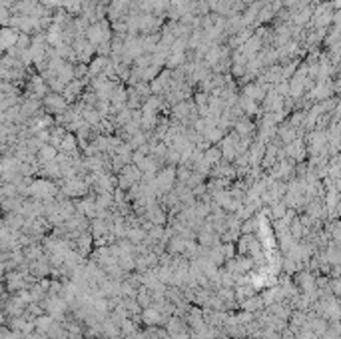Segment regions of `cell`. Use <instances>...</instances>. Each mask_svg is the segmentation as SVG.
I'll return each mask as SVG.
<instances>
[{
    "instance_id": "6da1fadb",
    "label": "cell",
    "mask_w": 341,
    "mask_h": 339,
    "mask_svg": "<svg viewBox=\"0 0 341 339\" xmlns=\"http://www.w3.org/2000/svg\"><path fill=\"white\" fill-rule=\"evenodd\" d=\"M28 194L32 196L34 200H52L58 194V188H56V183L52 180L40 178V180H34L28 186Z\"/></svg>"
},
{
    "instance_id": "7a4b0ae2",
    "label": "cell",
    "mask_w": 341,
    "mask_h": 339,
    "mask_svg": "<svg viewBox=\"0 0 341 339\" xmlns=\"http://www.w3.org/2000/svg\"><path fill=\"white\" fill-rule=\"evenodd\" d=\"M178 183V170H174V166H168L164 170L158 172L156 176V190L158 196H166L174 190V186Z\"/></svg>"
},
{
    "instance_id": "3957f363",
    "label": "cell",
    "mask_w": 341,
    "mask_h": 339,
    "mask_svg": "<svg viewBox=\"0 0 341 339\" xmlns=\"http://www.w3.org/2000/svg\"><path fill=\"white\" fill-rule=\"evenodd\" d=\"M42 104H44L46 114H52L54 118L56 116H62L64 112H68V108H70L68 100L62 96V94H58V92H50V94H46L44 100H42Z\"/></svg>"
},
{
    "instance_id": "277c9868",
    "label": "cell",
    "mask_w": 341,
    "mask_h": 339,
    "mask_svg": "<svg viewBox=\"0 0 341 339\" xmlns=\"http://www.w3.org/2000/svg\"><path fill=\"white\" fill-rule=\"evenodd\" d=\"M90 183L86 180H82L80 176L78 178H70V180H64V186H62V194L64 196H70V198H80V196H86L88 194V188Z\"/></svg>"
},
{
    "instance_id": "5b68a950",
    "label": "cell",
    "mask_w": 341,
    "mask_h": 339,
    "mask_svg": "<svg viewBox=\"0 0 341 339\" xmlns=\"http://www.w3.org/2000/svg\"><path fill=\"white\" fill-rule=\"evenodd\" d=\"M20 30L18 28H12V26H4L2 32H0V46H2L4 52L12 50L16 44H18V38H20Z\"/></svg>"
},
{
    "instance_id": "8992f818",
    "label": "cell",
    "mask_w": 341,
    "mask_h": 339,
    "mask_svg": "<svg viewBox=\"0 0 341 339\" xmlns=\"http://www.w3.org/2000/svg\"><path fill=\"white\" fill-rule=\"evenodd\" d=\"M142 321H144V325H148V327L160 325V323L164 321V312L160 310L158 305H150V307H146V310L142 312Z\"/></svg>"
},
{
    "instance_id": "52a82bcc",
    "label": "cell",
    "mask_w": 341,
    "mask_h": 339,
    "mask_svg": "<svg viewBox=\"0 0 341 339\" xmlns=\"http://www.w3.org/2000/svg\"><path fill=\"white\" fill-rule=\"evenodd\" d=\"M108 62H110V56H96V58L88 64V78L92 80V78H96V76L104 74Z\"/></svg>"
},
{
    "instance_id": "ba28073f",
    "label": "cell",
    "mask_w": 341,
    "mask_h": 339,
    "mask_svg": "<svg viewBox=\"0 0 341 339\" xmlns=\"http://www.w3.org/2000/svg\"><path fill=\"white\" fill-rule=\"evenodd\" d=\"M144 218H148L154 226H164V224H166V211L160 208V204L154 202V204L146 209V215H144Z\"/></svg>"
},
{
    "instance_id": "9c48e42d",
    "label": "cell",
    "mask_w": 341,
    "mask_h": 339,
    "mask_svg": "<svg viewBox=\"0 0 341 339\" xmlns=\"http://www.w3.org/2000/svg\"><path fill=\"white\" fill-rule=\"evenodd\" d=\"M58 154H60V150L58 148H54L52 144H44L40 150H38V162L42 164V166H46V164H52V162H56V158H58Z\"/></svg>"
},
{
    "instance_id": "30bf717a",
    "label": "cell",
    "mask_w": 341,
    "mask_h": 339,
    "mask_svg": "<svg viewBox=\"0 0 341 339\" xmlns=\"http://www.w3.org/2000/svg\"><path fill=\"white\" fill-rule=\"evenodd\" d=\"M234 130L239 134V136H254L256 134V124L250 120V118H239L234 122Z\"/></svg>"
},
{
    "instance_id": "8fae6325",
    "label": "cell",
    "mask_w": 341,
    "mask_h": 339,
    "mask_svg": "<svg viewBox=\"0 0 341 339\" xmlns=\"http://www.w3.org/2000/svg\"><path fill=\"white\" fill-rule=\"evenodd\" d=\"M185 243H188V239H185V237H182V235H172L170 241H168V252H170V256L184 254V252H185Z\"/></svg>"
},
{
    "instance_id": "7c38bea8",
    "label": "cell",
    "mask_w": 341,
    "mask_h": 339,
    "mask_svg": "<svg viewBox=\"0 0 341 339\" xmlns=\"http://www.w3.org/2000/svg\"><path fill=\"white\" fill-rule=\"evenodd\" d=\"M239 106H241V110H243V114L247 116V118H252V116H256V114H260V106H258V102L256 100H252V98H247V96H239V102H237Z\"/></svg>"
},
{
    "instance_id": "4fadbf2b",
    "label": "cell",
    "mask_w": 341,
    "mask_h": 339,
    "mask_svg": "<svg viewBox=\"0 0 341 339\" xmlns=\"http://www.w3.org/2000/svg\"><path fill=\"white\" fill-rule=\"evenodd\" d=\"M247 156H250V166L252 168H256V164H260L262 162V156H263V142H254L252 144V148H250V152H247Z\"/></svg>"
},
{
    "instance_id": "5bb4252c",
    "label": "cell",
    "mask_w": 341,
    "mask_h": 339,
    "mask_svg": "<svg viewBox=\"0 0 341 339\" xmlns=\"http://www.w3.org/2000/svg\"><path fill=\"white\" fill-rule=\"evenodd\" d=\"M166 333L170 337L172 335H178V333H185V323L180 317H168V321H166Z\"/></svg>"
},
{
    "instance_id": "9a60e30c",
    "label": "cell",
    "mask_w": 341,
    "mask_h": 339,
    "mask_svg": "<svg viewBox=\"0 0 341 339\" xmlns=\"http://www.w3.org/2000/svg\"><path fill=\"white\" fill-rule=\"evenodd\" d=\"M54 321H56V319H54L52 315H40V317H36V319H34V323H36V333L48 335V331L52 329Z\"/></svg>"
},
{
    "instance_id": "2e32d148",
    "label": "cell",
    "mask_w": 341,
    "mask_h": 339,
    "mask_svg": "<svg viewBox=\"0 0 341 339\" xmlns=\"http://www.w3.org/2000/svg\"><path fill=\"white\" fill-rule=\"evenodd\" d=\"M241 307H243V312H252V313H256V310H260V307L263 305V299H260V297H247V299H243L241 303H239Z\"/></svg>"
},
{
    "instance_id": "e0dca14e",
    "label": "cell",
    "mask_w": 341,
    "mask_h": 339,
    "mask_svg": "<svg viewBox=\"0 0 341 339\" xmlns=\"http://www.w3.org/2000/svg\"><path fill=\"white\" fill-rule=\"evenodd\" d=\"M96 204L100 209H110L116 206V200H114V194H98L96 196Z\"/></svg>"
},
{
    "instance_id": "ac0fdd59",
    "label": "cell",
    "mask_w": 341,
    "mask_h": 339,
    "mask_svg": "<svg viewBox=\"0 0 341 339\" xmlns=\"http://www.w3.org/2000/svg\"><path fill=\"white\" fill-rule=\"evenodd\" d=\"M24 258H26L28 261H30V260H32V261L44 260V256H42V250H40V245H32V243H30L28 248L24 250Z\"/></svg>"
},
{
    "instance_id": "d6986e66",
    "label": "cell",
    "mask_w": 341,
    "mask_h": 339,
    "mask_svg": "<svg viewBox=\"0 0 341 339\" xmlns=\"http://www.w3.org/2000/svg\"><path fill=\"white\" fill-rule=\"evenodd\" d=\"M120 325H122V337H126V339H132V337L138 333L134 321H130V319H124Z\"/></svg>"
},
{
    "instance_id": "ffe728a7",
    "label": "cell",
    "mask_w": 341,
    "mask_h": 339,
    "mask_svg": "<svg viewBox=\"0 0 341 339\" xmlns=\"http://www.w3.org/2000/svg\"><path fill=\"white\" fill-rule=\"evenodd\" d=\"M256 228V220H250V222H245L243 226H241V234H250L252 230Z\"/></svg>"
},
{
    "instance_id": "44dd1931",
    "label": "cell",
    "mask_w": 341,
    "mask_h": 339,
    "mask_svg": "<svg viewBox=\"0 0 341 339\" xmlns=\"http://www.w3.org/2000/svg\"><path fill=\"white\" fill-rule=\"evenodd\" d=\"M331 6H333L335 10H341V0H331Z\"/></svg>"
},
{
    "instance_id": "7402d4cb",
    "label": "cell",
    "mask_w": 341,
    "mask_h": 339,
    "mask_svg": "<svg viewBox=\"0 0 341 339\" xmlns=\"http://www.w3.org/2000/svg\"><path fill=\"white\" fill-rule=\"evenodd\" d=\"M50 339H68V337L64 335V337H50Z\"/></svg>"
}]
</instances>
